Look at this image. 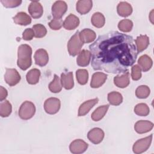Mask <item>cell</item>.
<instances>
[{"label":"cell","mask_w":154,"mask_h":154,"mask_svg":"<svg viewBox=\"0 0 154 154\" xmlns=\"http://www.w3.org/2000/svg\"><path fill=\"white\" fill-rule=\"evenodd\" d=\"M89 48L93 69L112 73L128 70L138 55L132 37L118 31L99 35Z\"/></svg>","instance_id":"6da1fadb"},{"label":"cell","mask_w":154,"mask_h":154,"mask_svg":"<svg viewBox=\"0 0 154 154\" xmlns=\"http://www.w3.org/2000/svg\"><path fill=\"white\" fill-rule=\"evenodd\" d=\"M32 48L26 44L19 46L17 51V64L23 70L28 69L32 64Z\"/></svg>","instance_id":"7a4b0ae2"},{"label":"cell","mask_w":154,"mask_h":154,"mask_svg":"<svg viewBox=\"0 0 154 154\" xmlns=\"http://www.w3.org/2000/svg\"><path fill=\"white\" fill-rule=\"evenodd\" d=\"M84 43L81 41L79 37V32L77 31L75 34L71 37L67 43V49L71 56L75 57L79 54Z\"/></svg>","instance_id":"3957f363"},{"label":"cell","mask_w":154,"mask_h":154,"mask_svg":"<svg viewBox=\"0 0 154 154\" xmlns=\"http://www.w3.org/2000/svg\"><path fill=\"white\" fill-rule=\"evenodd\" d=\"M35 112V107L30 101L24 102L19 110V116L23 120H28L33 117Z\"/></svg>","instance_id":"277c9868"},{"label":"cell","mask_w":154,"mask_h":154,"mask_svg":"<svg viewBox=\"0 0 154 154\" xmlns=\"http://www.w3.org/2000/svg\"><path fill=\"white\" fill-rule=\"evenodd\" d=\"M152 137L153 134H151L149 136L137 140L134 144L132 147V150L134 153L139 154L146 151L151 144Z\"/></svg>","instance_id":"5b68a950"},{"label":"cell","mask_w":154,"mask_h":154,"mask_svg":"<svg viewBox=\"0 0 154 154\" xmlns=\"http://www.w3.org/2000/svg\"><path fill=\"white\" fill-rule=\"evenodd\" d=\"M61 102L59 99L50 97L46 99L44 103V109L46 112L49 114H55L59 111Z\"/></svg>","instance_id":"8992f818"},{"label":"cell","mask_w":154,"mask_h":154,"mask_svg":"<svg viewBox=\"0 0 154 154\" xmlns=\"http://www.w3.org/2000/svg\"><path fill=\"white\" fill-rule=\"evenodd\" d=\"M20 79V75L16 69H6L4 79L8 85L10 86H14L19 82Z\"/></svg>","instance_id":"52a82bcc"},{"label":"cell","mask_w":154,"mask_h":154,"mask_svg":"<svg viewBox=\"0 0 154 154\" xmlns=\"http://www.w3.org/2000/svg\"><path fill=\"white\" fill-rule=\"evenodd\" d=\"M67 10V5L63 1H55L52 6V14L54 18L61 19Z\"/></svg>","instance_id":"ba28073f"},{"label":"cell","mask_w":154,"mask_h":154,"mask_svg":"<svg viewBox=\"0 0 154 154\" xmlns=\"http://www.w3.org/2000/svg\"><path fill=\"white\" fill-rule=\"evenodd\" d=\"M88 144L84 140L77 139L73 141L70 146L69 149L71 153L74 154H79L84 153L88 148Z\"/></svg>","instance_id":"9c48e42d"},{"label":"cell","mask_w":154,"mask_h":154,"mask_svg":"<svg viewBox=\"0 0 154 154\" xmlns=\"http://www.w3.org/2000/svg\"><path fill=\"white\" fill-rule=\"evenodd\" d=\"M88 139L93 144H99L104 138V132L99 128H94L90 130L87 134Z\"/></svg>","instance_id":"30bf717a"},{"label":"cell","mask_w":154,"mask_h":154,"mask_svg":"<svg viewBox=\"0 0 154 154\" xmlns=\"http://www.w3.org/2000/svg\"><path fill=\"white\" fill-rule=\"evenodd\" d=\"M28 12L32 17L34 19L40 18L43 13V7L37 1H31L28 7Z\"/></svg>","instance_id":"8fae6325"},{"label":"cell","mask_w":154,"mask_h":154,"mask_svg":"<svg viewBox=\"0 0 154 154\" xmlns=\"http://www.w3.org/2000/svg\"><path fill=\"white\" fill-rule=\"evenodd\" d=\"M35 63L40 66H45L49 61V55L47 51L43 49H39L35 52L34 56Z\"/></svg>","instance_id":"7c38bea8"},{"label":"cell","mask_w":154,"mask_h":154,"mask_svg":"<svg viewBox=\"0 0 154 154\" xmlns=\"http://www.w3.org/2000/svg\"><path fill=\"white\" fill-rule=\"evenodd\" d=\"M153 128V123L147 120H140L134 125L135 131L138 134H144L150 131Z\"/></svg>","instance_id":"4fadbf2b"},{"label":"cell","mask_w":154,"mask_h":154,"mask_svg":"<svg viewBox=\"0 0 154 154\" xmlns=\"http://www.w3.org/2000/svg\"><path fill=\"white\" fill-rule=\"evenodd\" d=\"M107 78V75L102 72H96L93 76L90 82V86L96 88L101 87L105 82Z\"/></svg>","instance_id":"5bb4252c"},{"label":"cell","mask_w":154,"mask_h":154,"mask_svg":"<svg viewBox=\"0 0 154 154\" xmlns=\"http://www.w3.org/2000/svg\"><path fill=\"white\" fill-rule=\"evenodd\" d=\"M91 58V54L90 51L86 49H83L79 53L76 58L77 64L81 67H85L89 64Z\"/></svg>","instance_id":"9a60e30c"},{"label":"cell","mask_w":154,"mask_h":154,"mask_svg":"<svg viewBox=\"0 0 154 154\" xmlns=\"http://www.w3.org/2000/svg\"><path fill=\"white\" fill-rule=\"evenodd\" d=\"M114 84L119 88H125L130 83L129 73L127 70L121 75H117L114 78Z\"/></svg>","instance_id":"2e32d148"},{"label":"cell","mask_w":154,"mask_h":154,"mask_svg":"<svg viewBox=\"0 0 154 154\" xmlns=\"http://www.w3.org/2000/svg\"><path fill=\"white\" fill-rule=\"evenodd\" d=\"M99 101L97 98H94L87 100L82 103L78 109V116H84L86 115L91 108H92Z\"/></svg>","instance_id":"e0dca14e"},{"label":"cell","mask_w":154,"mask_h":154,"mask_svg":"<svg viewBox=\"0 0 154 154\" xmlns=\"http://www.w3.org/2000/svg\"><path fill=\"white\" fill-rule=\"evenodd\" d=\"M79 18L73 14H70L63 22V26L67 30H72L78 26Z\"/></svg>","instance_id":"ac0fdd59"},{"label":"cell","mask_w":154,"mask_h":154,"mask_svg":"<svg viewBox=\"0 0 154 154\" xmlns=\"http://www.w3.org/2000/svg\"><path fill=\"white\" fill-rule=\"evenodd\" d=\"M92 6L93 2L91 0H79L76 2V8L79 13L85 14L90 11Z\"/></svg>","instance_id":"d6986e66"},{"label":"cell","mask_w":154,"mask_h":154,"mask_svg":"<svg viewBox=\"0 0 154 154\" xmlns=\"http://www.w3.org/2000/svg\"><path fill=\"white\" fill-rule=\"evenodd\" d=\"M79 37L84 43L93 42L96 37L95 32L90 29L85 28L79 32Z\"/></svg>","instance_id":"ffe728a7"},{"label":"cell","mask_w":154,"mask_h":154,"mask_svg":"<svg viewBox=\"0 0 154 154\" xmlns=\"http://www.w3.org/2000/svg\"><path fill=\"white\" fill-rule=\"evenodd\" d=\"M61 82L63 87L66 90L72 89L74 86L73 73L69 72L67 73H63L61 75Z\"/></svg>","instance_id":"44dd1931"},{"label":"cell","mask_w":154,"mask_h":154,"mask_svg":"<svg viewBox=\"0 0 154 154\" xmlns=\"http://www.w3.org/2000/svg\"><path fill=\"white\" fill-rule=\"evenodd\" d=\"M117 10L118 14L122 17H127L132 13V8L130 4L127 2H120L119 3Z\"/></svg>","instance_id":"7402d4cb"},{"label":"cell","mask_w":154,"mask_h":154,"mask_svg":"<svg viewBox=\"0 0 154 154\" xmlns=\"http://www.w3.org/2000/svg\"><path fill=\"white\" fill-rule=\"evenodd\" d=\"M14 22L17 25H28L31 22V17L25 12H19L13 17Z\"/></svg>","instance_id":"603a6c76"},{"label":"cell","mask_w":154,"mask_h":154,"mask_svg":"<svg viewBox=\"0 0 154 154\" xmlns=\"http://www.w3.org/2000/svg\"><path fill=\"white\" fill-rule=\"evenodd\" d=\"M135 42L138 53L145 50L149 45V38L146 35H140L137 37Z\"/></svg>","instance_id":"cb8c5ba5"},{"label":"cell","mask_w":154,"mask_h":154,"mask_svg":"<svg viewBox=\"0 0 154 154\" xmlns=\"http://www.w3.org/2000/svg\"><path fill=\"white\" fill-rule=\"evenodd\" d=\"M138 64L140 65L141 69L143 72H147L152 67L153 61L147 55H143L139 58Z\"/></svg>","instance_id":"d4e9b609"},{"label":"cell","mask_w":154,"mask_h":154,"mask_svg":"<svg viewBox=\"0 0 154 154\" xmlns=\"http://www.w3.org/2000/svg\"><path fill=\"white\" fill-rule=\"evenodd\" d=\"M108 108H109V105L108 104L100 106L98 108H97L91 114V117L92 120L95 122H97L101 120L105 116Z\"/></svg>","instance_id":"484cf974"},{"label":"cell","mask_w":154,"mask_h":154,"mask_svg":"<svg viewBox=\"0 0 154 154\" xmlns=\"http://www.w3.org/2000/svg\"><path fill=\"white\" fill-rule=\"evenodd\" d=\"M40 76V71L37 69L30 70L26 75V79L28 84L34 85L38 83Z\"/></svg>","instance_id":"4316f807"},{"label":"cell","mask_w":154,"mask_h":154,"mask_svg":"<svg viewBox=\"0 0 154 154\" xmlns=\"http://www.w3.org/2000/svg\"><path fill=\"white\" fill-rule=\"evenodd\" d=\"M91 22L94 26L99 28H102L104 25L105 19L104 16L101 13L96 12L93 14Z\"/></svg>","instance_id":"83f0119b"},{"label":"cell","mask_w":154,"mask_h":154,"mask_svg":"<svg viewBox=\"0 0 154 154\" xmlns=\"http://www.w3.org/2000/svg\"><path fill=\"white\" fill-rule=\"evenodd\" d=\"M62 84L60 78L57 75H54L53 80L49 84V89L52 93H57L61 91L62 89Z\"/></svg>","instance_id":"f1b7e54d"},{"label":"cell","mask_w":154,"mask_h":154,"mask_svg":"<svg viewBox=\"0 0 154 154\" xmlns=\"http://www.w3.org/2000/svg\"><path fill=\"white\" fill-rule=\"evenodd\" d=\"M108 100L111 105L117 106L123 101L122 94L117 91H112L108 94Z\"/></svg>","instance_id":"f546056e"},{"label":"cell","mask_w":154,"mask_h":154,"mask_svg":"<svg viewBox=\"0 0 154 154\" xmlns=\"http://www.w3.org/2000/svg\"><path fill=\"white\" fill-rule=\"evenodd\" d=\"M12 111V106L7 100L1 101L0 103V115L2 117H7L10 116Z\"/></svg>","instance_id":"4dcf8cb0"},{"label":"cell","mask_w":154,"mask_h":154,"mask_svg":"<svg viewBox=\"0 0 154 154\" xmlns=\"http://www.w3.org/2000/svg\"><path fill=\"white\" fill-rule=\"evenodd\" d=\"M76 79L81 85H85L88 79V73L85 69H78L76 72Z\"/></svg>","instance_id":"1f68e13d"},{"label":"cell","mask_w":154,"mask_h":154,"mask_svg":"<svg viewBox=\"0 0 154 154\" xmlns=\"http://www.w3.org/2000/svg\"><path fill=\"white\" fill-rule=\"evenodd\" d=\"M134 112L138 116H146L149 114L150 109L147 104L144 103H140L135 106Z\"/></svg>","instance_id":"d6a6232c"},{"label":"cell","mask_w":154,"mask_h":154,"mask_svg":"<svg viewBox=\"0 0 154 154\" xmlns=\"http://www.w3.org/2000/svg\"><path fill=\"white\" fill-rule=\"evenodd\" d=\"M150 93L149 87L147 85H140L137 87L135 91V95L138 98L145 99L147 98Z\"/></svg>","instance_id":"836d02e7"},{"label":"cell","mask_w":154,"mask_h":154,"mask_svg":"<svg viewBox=\"0 0 154 154\" xmlns=\"http://www.w3.org/2000/svg\"><path fill=\"white\" fill-rule=\"evenodd\" d=\"M32 29L34 32V37L36 38H42L45 37L47 33V30L45 26L40 23L33 25Z\"/></svg>","instance_id":"e575fe53"},{"label":"cell","mask_w":154,"mask_h":154,"mask_svg":"<svg viewBox=\"0 0 154 154\" xmlns=\"http://www.w3.org/2000/svg\"><path fill=\"white\" fill-rule=\"evenodd\" d=\"M133 27V23L129 19H123L119 22V29L125 32H130Z\"/></svg>","instance_id":"d590c367"},{"label":"cell","mask_w":154,"mask_h":154,"mask_svg":"<svg viewBox=\"0 0 154 154\" xmlns=\"http://www.w3.org/2000/svg\"><path fill=\"white\" fill-rule=\"evenodd\" d=\"M131 77L134 81H137L141 78V69L138 65L135 64L132 66L131 69Z\"/></svg>","instance_id":"8d00e7d4"},{"label":"cell","mask_w":154,"mask_h":154,"mask_svg":"<svg viewBox=\"0 0 154 154\" xmlns=\"http://www.w3.org/2000/svg\"><path fill=\"white\" fill-rule=\"evenodd\" d=\"M1 2L6 8H14L19 6L22 1L20 0H1Z\"/></svg>","instance_id":"74e56055"},{"label":"cell","mask_w":154,"mask_h":154,"mask_svg":"<svg viewBox=\"0 0 154 154\" xmlns=\"http://www.w3.org/2000/svg\"><path fill=\"white\" fill-rule=\"evenodd\" d=\"M49 27L53 30H58L63 25V21L61 19H53L49 22Z\"/></svg>","instance_id":"f35d334b"},{"label":"cell","mask_w":154,"mask_h":154,"mask_svg":"<svg viewBox=\"0 0 154 154\" xmlns=\"http://www.w3.org/2000/svg\"><path fill=\"white\" fill-rule=\"evenodd\" d=\"M34 36V32L32 29L26 28L22 34V38L25 40H31Z\"/></svg>","instance_id":"ab89813d"},{"label":"cell","mask_w":154,"mask_h":154,"mask_svg":"<svg viewBox=\"0 0 154 154\" xmlns=\"http://www.w3.org/2000/svg\"><path fill=\"white\" fill-rule=\"evenodd\" d=\"M8 95L7 90L4 88L2 86L0 87V100L3 101L5 99Z\"/></svg>","instance_id":"60d3db41"},{"label":"cell","mask_w":154,"mask_h":154,"mask_svg":"<svg viewBox=\"0 0 154 154\" xmlns=\"http://www.w3.org/2000/svg\"><path fill=\"white\" fill-rule=\"evenodd\" d=\"M153 10H152V11L150 12V14H149V19H150V20L152 23L153 24Z\"/></svg>","instance_id":"b9f144b4"}]
</instances>
